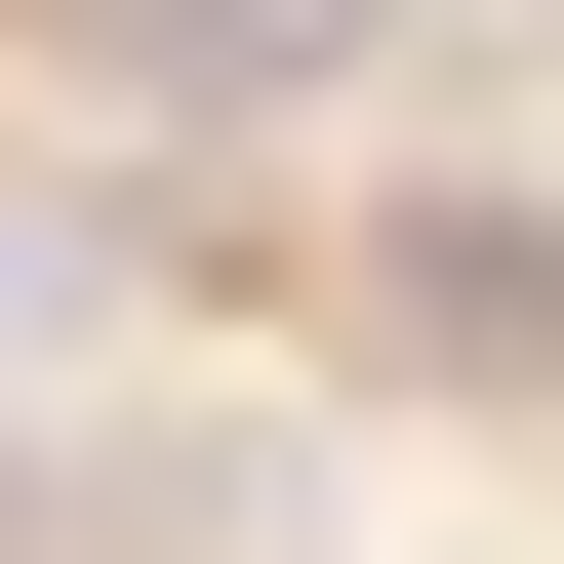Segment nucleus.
<instances>
[{"label":"nucleus","instance_id":"2","mask_svg":"<svg viewBox=\"0 0 564 564\" xmlns=\"http://www.w3.org/2000/svg\"><path fill=\"white\" fill-rule=\"evenodd\" d=\"M364 364H444V403H564V242H524V202H364Z\"/></svg>","mask_w":564,"mask_h":564},{"label":"nucleus","instance_id":"1","mask_svg":"<svg viewBox=\"0 0 564 564\" xmlns=\"http://www.w3.org/2000/svg\"><path fill=\"white\" fill-rule=\"evenodd\" d=\"M82 121H323V82H403V0H0Z\"/></svg>","mask_w":564,"mask_h":564}]
</instances>
